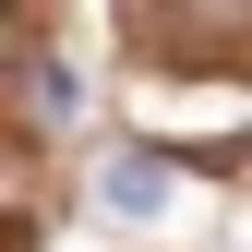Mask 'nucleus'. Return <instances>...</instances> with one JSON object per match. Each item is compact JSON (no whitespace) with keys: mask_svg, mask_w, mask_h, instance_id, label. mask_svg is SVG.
<instances>
[{"mask_svg":"<svg viewBox=\"0 0 252 252\" xmlns=\"http://www.w3.org/2000/svg\"><path fill=\"white\" fill-rule=\"evenodd\" d=\"M156 204H168V168H156V156H120V168H108V216H132V228H144Z\"/></svg>","mask_w":252,"mask_h":252,"instance_id":"1","label":"nucleus"}]
</instances>
